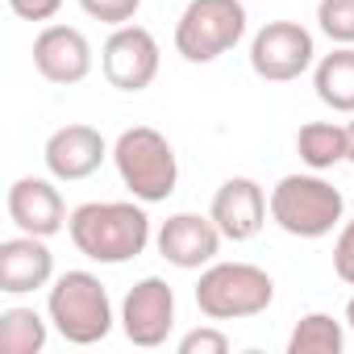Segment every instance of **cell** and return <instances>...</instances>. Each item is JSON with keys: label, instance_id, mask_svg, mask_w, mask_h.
<instances>
[{"label": "cell", "instance_id": "9a60e30c", "mask_svg": "<svg viewBox=\"0 0 354 354\" xmlns=\"http://www.w3.org/2000/svg\"><path fill=\"white\" fill-rule=\"evenodd\" d=\"M55 275V254L46 246V238L21 234V238H5L0 242V292L5 296H26L46 288Z\"/></svg>", "mask_w": 354, "mask_h": 354}, {"label": "cell", "instance_id": "5b68a950", "mask_svg": "<svg viewBox=\"0 0 354 354\" xmlns=\"http://www.w3.org/2000/svg\"><path fill=\"white\" fill-rule=\"evenodd\" d=\"M275 279L254 263H209L196 283V308L209 321H246L267 313Z\"/></svg>", "mask_w": 354, "mask_h": 354}, {"label": "cell", "instance_id": "d6986e66", "mask_svg": "<svg viewBox=\"0 0 354 354\" xmlns=\"http://www.w3.org/2000/svg\"><path fill=\"white\" fill-rule=\"evenodd\" d=\"M342 346H346V329L329 313L300 317L288 337V354H342Z\"/></svg>", "mask_w": 354, "mask_h": 354}, {"label": "cell", "instance_id": "ba28073f", "mask_svg": "<svg viewBox=\"0 0 354 354\" xmlns=\"http://www.w3.org/2000/svg\"><path fill=\"white\" fill-rule=\"evenodd\" d=\"M100 67H104V80L117 88V92H142L154 84L158 75V42L146 26H117L100 50Z\"/></svg>", "mask_w": 354, "mask_h": 354}, {"label": "cell", "instance_id": "7c38bea8", "mask_svg": "<svg viewBox=\"0 0 354 354\" xmlns=\"http://www.w3.org/2000/svg\"><path fill=\"white\" fill-rule=\"evenodd\" d=\"M9 217L21 234H34V238H55L59 230H67V205L59 196V188L50 180H38V175H21L9 188Z\"/></svg>", "mask_w": 354, "mask_h": 354}, {"label": "cell", "instance_id": "ac0fdd59", "mask_svg": "<svg viewBox=\"0 0 354 354\" xmlns=\"http://www.w3.org/2000/svg\"><path fill=\"white\" fill-rule=\"evenodd\" d=\"M50 325L34 308H5L0 313V350L5 354H42Z\"/></svg>", "mask_w": 354, "mask_h": 354}, {"label": "cell", "instance_id": "6da1fadb", "mask_svg": "<svg viewBox=\"0 0 354 354\" xmlns=\"http://www.w3.org/2000/svg\"><path fill=\"white\" fill-rule=\"evenodd\" d=\"M67 234L84 259L117 267L150 246V217L133 201H88L71 213Z\"/></svg>", "mask_w": 354, "mask_h": 354}, {"label": "cell", "instance_id": "3957f363", "mask_svg": "<svg viewBox=\"0 0 354 354\" xmlns=\"http://www.w3.org/2000/svg\"><path fill=\"white\" fill-rule=\"evenodd\" d=\"M46 313L50 325L59 329L63 342L71 346H96L109 337L113 329V300L109 288L92 275V271H67L55 279L50 296H46Z\"/></svg>", "mask_w": 354, "mask_h": 354}, {"label": "cell", "instance_id": "603a6c76", "mask_svg": "<svg viewBox=\"0 0 354 354\" xmlns=\"http://www.w3.org/2000/svg\"><path fill=\"white\" fill-rule=\"evenodd\" d=\"M333 275L354 288V217L342 225V234L333 242Z\"/></svg>", "mask_w": 354, "mask_h": 354}, {"label": "cell", "instance_id": "cb8c5ba5", "mask_svg": "<svg viewBox=\"0 0 354 354\" xmlns=\"http://www.w3.org/2000/svg\"><path fill=\"white\" fill-rule=\"evenodd\" d=\"M9 9L21 21H50L63 9V0H9Z\"/></svg>", "mask_w": 354, "mask_h": 354}, {"label": "cell", "instance_id": "4fadbf2b", "mask_svg": "<svg viewBox=\"0 0 354 354\" xmlns=\"http://www.w3.org/2000/svg\"><path fill=\"white\" fill-rule=\"evenodd\" d=\"M34 67L46 84H80L92 71V42L75 26H46L34 38Z\"/></svg>", "mask_w": 354, "mask_h": 354}, {"label": "cell", "instance_id": "277c9868", "mask_svg": "<svg viewBox=\"0 0 354 354\" xmlns=\"http://www.w3.org/2000/svg\"><path fill=\"white\" fill-rule=\"evenodd\" d=\"M346 201L321 175H283L271 188V221L304 242H317L342 225Z\"/></svg>", "mask_w": 354, "mask_h": 354}, {"label": "cell", "instance_id": "ffe728a7", "mask_svg": "<svg viewBox=\"0 0 354 354\" xmlns=\"http://www.w3.org/2000/svg\"><path fill=\"white\" fill-rule=\"evenodd\" d=\"M317 26L329 42L354 46V0H321L317 5Z\"/></svg>", "mask_w": 354, "mask_h": 354}, {"label": "cell", "instance_id": "8fae6325", "mask_svg": "<svg viewBox=\"0 0 354 354\" xmlns=\"http://www.w3.org/2000/svg\"><path fill=\"white\" fill-rule=\"evenodd\" d=\"M267 213H271V201H267V192L250 180V175L225 180L217 188V196H213V209H209V217L217 221V230L230 242H250L267 225Z\"/></svg>", "mask_w": 354, "mask_h": 354}, {"label": "cell", "instance_id": "52a82bcc", "mask_svg": "<svg viewBox=\"0 0 354 354\" xmlns=\"http://www.w3.org/2000/svg\"><path fill=\"white\" fill-rule=\"evenodd\" d=\"M317 59L313 34L300 21H267L250 42V71L267 84L300 80Z\"/></svg>", "mask_w": 354, "mask_h": 354}, {"label": "cell", "instance_id": "5bb4252c", "mask_svg": "<svg viewBox=\"0 0 354 354\" xmlns=\"http://www.w3.org/2000/svg\"><path fill=\"white\" fill-rule=\"evenodd\" d=\"M46 171L63 184H75V180H88V175L100 171V162L109 158V146L100 138V129L92 125H63L46 138Z\"/></svg>", "mask_w": 354, "mask_h": 354}, {"label": "cell", "instance_id": "44dd1931", "mask_svg": "<svg viewBox=\"0 0 354 354\" xmlns=\"http://www.w3.org/2000/svg\"><path fill=\"white\" fill-rule=\"evenodd\" d=\"M80 9L92 17V21H104V26H129L142 9V0H80Z\"/></svg>", "mask_w": 354, "mask_h": 354}, {"label": "cell", "instance_id": "7402d4cb", "mask_svg": "<svg viewBox=\"0 0 354 354\" xmlns=\"http://www.w3.org/2000/svg\"><path fill=\"white\" fill-rule=\"evenodd\" d=\"M180 354H230V337L213 325H201L180 337Z\"/></svg>", "mask_w": 354, "mask_h": 354}, {"label": "cell", "instance_id": "9c48e42d", "mask_svg": "<svg viewBox=\"0 0 354 354\" xmlns=\"http://www.w3.org/2000/svg\"><path fill=\"white\" fill-rule=\"evenodd\" d=\"M121 329L142 350L162 346L175 329V292H171V283L158 279V275L138 279L121 300Z\"/></svg>", "mask_w": 354, "mask_h": 354}, {"label": "cell", "instance_id": "7a4b0ae2", "mask_svg": "<svg viewBox=\"0 0 354 354\" xmlns=\"http://www.w3.org/2000/svg\"><path fill=\"white\" fill-rule=\"evenodd\" d=\"M113 162H117V175L129 188V196L142 205L167 201L175 192V184H180V158H175L171 142L150 125L125 129L113 142Z\"/></svg>", "mask_w": 354, "mask_h": 354}, {"label": "cell", "instance_id": "484cf974", "mask_svg": "<svg viewBox=\"0 0 354 354\" xmlns=\"http://www.w3.org/2000/svg\"><path fill=\"white\" fill-rule=\"evenodd\" d=\"M346 325L354 329V296H350V304H346Z\"/></svg>", "mask_w": 354, "mask_h": 354}, {"label": "cell", "instance_id": "8992f818", "mask_svg": "<svg viewBox=\"0 0 354 354\" xmlns=\"http://www.w3.org/2000/svg\"><path fill=\"white\" fill-rule=\"evenodd\" d=\"M246 34L242 0H188V9L175 21V50L188 63H213L234 50Z\"/></svg>", "mask_w": 354, "mask_h": 354}, {"label": "cell", "instance_id": "d4e9b609", "mask_svg": "<svg viewBox=\"0 0 354 354\" xmlns=\"http://www.w3.org/2000/svg\"><path fill=\"white\" fill-rule=\"evenodd\" d=\"M346 162H354V121L346 125Z\"/></svg>", "mask_w": 354, "mask_h": 354}, {"label": "cell", "instance_id": "2e32d148", "mask_svg": "<svg viewBox=\"0 0 354 354\" xmlns=\"http://www.w3.org/2000/svg\"><path fill=\"white\" fill-rule=\"evenodd\" d=\"M313 88L317 100L329 104L333 113H354V46L329 50L313 71Z\"/></svg>", "mask_w": 354, "mask_h": 354}, {"label": "cell", "instance_id": "30bf717a", "mask_svg": "<svg viewBox=\"0 0 354 354\" xmlns=\"http://www.w3.org/2000/svg\"><path fill=\"white\" fill-rule=\"evenodd\" d=\"M221 230L213 217H201V213H175L158 225V254L171 263V267H180V271H201L217 259L221 250Z\"/></svg>", "mask_w": 354, "mask_h": 354}, {"label": "cell", "instance_id": "e0dca14e", "mask_svg": "<svg viewBox=\"0 0 354 354\" xmlns=\"http://www.w3.org/2000/svg\"><path fill=\"white\" fill-rule=\"evenodd\" d=\"M296 154L313 171H329V167L346 162V125H333V121H308V125H300Z\"/></svg>", "mask_w": 354, "mask_h": 354}]
</instances>
